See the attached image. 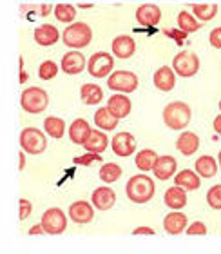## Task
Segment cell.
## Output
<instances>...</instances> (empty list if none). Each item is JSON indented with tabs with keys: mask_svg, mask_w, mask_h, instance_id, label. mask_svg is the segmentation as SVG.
I'll return each instance as SVG.
<instances>
[{
	"mask_svg": "<svg viewBox=\"0 0 221 254\" xmlns=\"http://www.w3.org/2000/svg\"><path fill=\"white\" fill-rule=\"evenodd\" d=\"M125 194L132 203H147L154 196V180L147 175H134L125 186Z\"/></svg>",
	"mask_w": 221,
	"mask_h": 254,
	"instance_id": "6da1fadb",
	"label": "cell"
},
{
	"mask_svg": "<svg viewBox=\"0 0 221 254\" xmlns=\"http://www.w3.org/2000/svg\"><path fill=\"white\" fill-rule=\"evenodd\" d=\"M164 122L172 131H183L190 122V107L185 102H170L164 109Z\"/></svg>",
	"mask_w": 221,
	"mask_h": 254,
	"instance_id": "7a4b0ae2",
	"label": "cell"
},
{
	"mask_svg": "<svg viewBox=\"0 0 221 254\" xmlns=\"http://www.w3.org/2000/svg\"><path fill=\"white\" fill-rule=\"evenodd\" d=\"M63 44L71 49H82L85 46H89L93 40V31L85 22H73L71 26L63 29L62 35Z\"/></svg>",
	"mask_w": 221,
	"mask_h": 254,
	"instance_id": "3957f363",
	"label": "cell"
},
{
	"mask_svg": "<svg viewBox=\"0 0 221 254\" xmlns=\"http://www.w3.org/2000/svg\"><path fill=\"white\" fill-rule=\"evenodd\" d=\"M49 96L42 87H27L22 91L20 106L22 109L29 115H40L42 111L48 109Z\"/></svg>",
	"mask_w": 221,
	"mask_h": 254,
	"instance_id": "277c9868",
	"label": "cell"
},
{
	"mask_svg": "<svg viewBox=\"0 0 221 254\" xmlns=\"http://www.w3.org/2000/svg\"><path fill=\"white\" fill-rule=\"evenodd\" d=\"M20 147L27 154H40L48 147V138L37 127H26L20 132Z\"/></svg>",
	"mask_w": 221,
	"mask_h": 254,
	"instance_id": "5b68a950",
	"label": "cell"
},
{
	"mask_svg": "<svg viewBox=\"0 0 221 254\" xmlns=\"http://www.w3.org/2000/svg\"><path fill=\"white\" fill-rule=\"evenodd\" d=\"M172 69L176 74L183 76V78H190L200 71V59L196 53L190 51H179L172 60Z\"/></svg>",
	"mask_w": 221,
	"mask_h": 254,
	"instance_id": "8992f818",
	"label": "cell"
},
{
	"mask_svg": "<svg viewBox=\"0 0 221 254\" xmlns=\"http://www.w3.org/2000/svg\"><path fill=\"white\" fill-rule=\"evenodd\" d=\"M107 87L118 93H132L138 87V76L131 71H114L107 78Z\"/></svg>",
	"mask_w": 221,
	"mask_h": 254,
	"instance_id": "52a82bcc",
	"label": "cell"
},
{
	"mask_svg": "<svg viewBox=\"0 0 221 254\" xmlns=\"http://www.w3.org/2000/svg\"><path fill=\"white\" fill-rule=\"evenodd\" d=\"M112 69H114V59L106 51L95 53L87 62V71L95 78H106L107 74L112 73Z\"/></svg>",
	"mask_w": 221,
	"mask_h": 254,
	"instance_id": "ba28073f",
	"label": "cell"
},
{
	"mask_svg": "<svg viewBox=\"0 0 221 254\" xmlns=\"http://www.w3.org/2000/svg\"><path fill=\"white\" fill-rule=\"evenodd\" d=\"M42 225L48 234H62L67 227V218H65L62 209L53 207V209H48L44 212Z\"/></svg>",
	"mask_w": 221,
	"mask_h": 254,
	"instance_id": "9c48e42d",
	"label": "cell"
},
{
	"mask_svg": "<svg viewBox=\"0 0 221 254\" xmlns=\"http://www.w3.org/2000/svg\"><path fill=\"white\" fill-rule=\"evenodd\" d=\"M110 147H112L114 154H118L121 158H127L136 151V138L127 131L116 132L112 142H110Z\"/></svg>",
	"mask_w": 221,
	"mask_h": 254,
	"instance_id": "30bf717a",
	"label": "cell"
},
{
	"mask_svg": "<svg viewBox=\"0 0 221 254\" xmlns=\"http://www.w3.org/2000/svg\"><path fill=\"white\" fill-rule=\"evenodd\" d=\"M176 169H178V162L174 156L170 154H164V156H158L156 164L153 167V173L158 180L165 182L168 178H172V175H176Z\"/></svg>",
	"mask_w": 221,
	"mask_h": 254,
	"instance_id": "8fae6325",
	"label": "cell"
},
{
	"mask_svg": "<svg viewBox=\"0 0 221 254\" xmlns=\"http://www.w3.org/2000/svg\"><path fill=\"white\" fill-rule=\"evenodd\" d=\"M136 20L140 26L153 27L162 20V11L158 5L154 4H143L136 9Z\"/></svg>",
	"mask_w": 221,
	"mask_h": 254,
	"instance_id": "7c38bea8",
	"label": "cell"
},
{
	"mask_svg": "<svg viewBox=\"0 0 221 254\" xmlns=\"http://www.w3.org/2000/svg\"><path fill=\"white\" fill-rule=\"evenodd\" d=\"M107 109H109L118 120H121V118L129 117V113H131V109H132V104L125 96V93H118V95H112L109 98Z\"/></svg>",
	"mask_w": 221,
	"mask_h": 254,
	"instance_id": "4fadbf2b",
	"label": "cell"
},
{
	"mask_svg": "<svg viewBox=\"0 0 221 254\" xmlns=\"http://www.w3.org/2000/svg\"><path fill=\"white\" fill-rule=\"evenodd\" d=\"M110 46H112V53H114L116 59H121V60L131 59L132 55H134V51H136V42L129 35L116 37Z\"/></svg>",
	"mask_w": 221,
	"mask_h": 254,
	"instance_id": "5bb4252c",
	"label": "cell"
},
{
	"mask_svg": "<svg viewBox=\"0 0 221 254\" xmlns=\"http://www.w3.org/2000/svg\"><path fill=\"white\" fill-rule=\"evenodd\" d=\"M63 73L67 74H80L85 69V57L80 51H71L62 57V64H60Z\"/></svg>",
	"mask_w": 221,
	"mask_h": 254,
	"instance_id": "9a60e30c",
	"label": "cell"
},
{
	"mask_svg": "<svg viewBox=\"0 0 221 254\" xmlns=\"http://www.w3.org/2000/svg\"><path fill=\"white\" fill-rule=\"evenodd\" d=\"M69 218L74 223H89L95 218V211H93L91 203H87L84 200H78L74 201V203H71V207H69Z\"/></svg>",
	"mask_w": 221,
	"mask_h": 254,
	"instance_id": "2e32d148",
	"label": "cell"
},
{
	"mask_svg": "<svg viewBox=\"0 0 221 254\" xmlns=\"http://www.w3.org/2000/svg\"><path fill=\"white\" fill-rule=\"evenodd\" d=\"M91 201L98 211H109L116 203V192L110 187H98L91 196Z\"/></svg>",
	"mask_w": 221,
	"mask_h": 254,
	"instance_id": "e0dca14e",
	"label": "cell"
},
{
	"mask_svg": "<svg viewBox=\"0 0 221 254\" xmlns=\"http://www.w3.org/2000/svg\"><path fill=\"white\" fill-rule=\"evenodd\" d=\"M176 147L183 156H192L200 149V136L196 132L183 131L176 140Z\"/></svg>",
	"mask_w": 221,
	"mask_h": 254,
	"instance_id": "ac0fdd59",
	"label": "cell"
},
{
	"mask_svg": "<svg viewBox=\"0 0 221 254\" xmlns=\"http://www.w3.org/2000/svg\"><path fill=\"white\" fill-rule=\"evenodd\" d=\"M153 82L154 85L158 87L160 91H172V87L176 85V71L172 67H168V65H164V67H160L153 76Z\"/></svg>",
	"mask_w": 221,
	"mask_h": 254,
	"instance_id": "d6986e66",
	"label": "cell"
},
{
	"mask_svg": "<svg viewBox=\"0 0 221 254\" xmlns=\"http://www.w3.org/2000/svg\"><path fill=\"white\" fill-rule=\"evenodd\" d=\"M187 225H189V218L179 211L168 212L164 220V229L168 234H181L187 229Z\"/></svg>",
	"mask_w": 221,
	"mask_h": 254,
	"instance_id": "ffe728a7",
	"label": "cell"
},
{
	"mask_svg": "<svg viewBox=\"0 0 221 254\" xmlns=\"http://www.w3.org/2000/svg\"><path fill=\"white\" fill-rule=\"evenodd\" d=\"M109 145V138L104 131L98 129H91V134L87 136V140L84 142V147L87 153H98L102 154Z\"/></svg>",
	"mask_w": 221,
	"mask_h": 254,
	"instance_id": "44dd1931",
	"label": "cell"
},
{
	"mask_svg": "<svg viewBox=\"0 0 221 254\" xmlns=\"http://www.w3.org/2000/svg\"><path fill=\"white\" fill-rule=\"evenodd\" d=\"M33 37H35L37 44H40V46H44V48H48V46H53V44L58 42L60 33H58L56 27L51 26V24H42L40 27L35 29Z\"/></svg>",
	"mask_w": 221,
	"mask_h": 254,
	"instance_id": "7402d4cb",
	"label": "cell"
},
{
	"mask_svg": "<svg viewBox=\"0 0 221 254\" xmlns=\"http://www.w3.org/2000/svg\"><path fill=\"white\" fill-rule=\"evenodd\" d=\"M164 201L168 209L179 211V209H183V207L187 205V192H185L183 187H179V186L170 187V189L165 190Z\"/></svg>",
	"mask_w": 221,
	"mask_h": 254,
	"instance_id": "603a6c76",
	"label": "cell"
},
{
	"mask_svg": "<svg viewBox=\"0 0 221 254\" xmlns=\"http://www.w3.org/2000/svg\"><path fill=\"white\" fill-rule=\"evenodd\" d=\"M89 134H91V127L87 124V120H84V118H76L71 124V127H69V138L76 145H84V142L87 140Z\"/></svg>",
	"mask_w": 221,
	"mask_h": 254,
	"instance_id": "cb8c5ba5",
	"label": "cell"
},
{
	"mask_svg": "<svg viewBox=\"0 0 221 254\" xmlns=\"http://www.w3.org/2000/svg\"><path fill=\"white\" fill-rule=\"evenodd\" d=\"M174 184L179 187H183L187 190H196L200 189L201 186V178L200 175L196 173V171H190V169H183L179 171L178 175L174 176Z\"/></svg>",
	"mask_w": 221,
	"mask_h": 254,
	"instance_id": "d4e9b609",
	"label": "cell"
},
{
	"mask_svg": "<svg viewBox=\"0 0 221 254\" xmlns=\"http://www.w3.org/2000/svg\"><path fill=\"white\" fill-rule=\"evenodd\" d=\"M218 162L214 156L211 154H203L200 158L196 160V173L201 176V178H212V176H216L218 173Z\"/></svg>",
	"mask_w": 221,
	"mask_h": 254,
	"instance_id": "484cf974",
	"label": "cell"
},
{
	"mask_svg": "<svg viewBox=\"0 0 221 254\" xmlns=\"http://www.w3.org/2000/svg\"><path fill=\"white\" fill-rule=\"evenodd\" d=\"M118 122H120V120H118L107 107H100V109L95 113V124L100 127V129H104V131H114L116 127H118Z\"/></svg>",
	"mask_w": 221,
	"mask_h": 254,
	"instance_id": "4316f807",
	"label": "cell"
},
{
	"mask_svg": "<svg viewBox=\"0 0 221 254\" xmlns=\"http://www.w3.org/2000/svg\"><path fill=\"white\" fill-rule=\"evenodd\" d=\"M80 96H82V102L87 104V106H96L100 104L102 98H104V91L100 89V85L96 84H84L82 89H80Z\"/></svg>",
	"mask_w": 221,
	"mask_h": 254,
	"instance_id": "83f0119b",
	"label": "cell"
},
{
	"mask_svg": "<svg viewBox=\"0 0 221 254\" xmlns=\"http://www.w3.org/2000/svg\"><path fill=\"white\" fill-rule=\"evenodd\" d=\"M156 160H158V154L154 153L153 149H143V151H140V153L136 154L134 164H136V167L142 171V173H149V171H153Z\"/></svg>",
	"mask_w": 221,
	"mask_h": 254,
	"instance_id": "f1b7e54d",
	"label": "cell"
},
{
	"mask_svg": "<svg viewBox=\"0 0 221 254\" xmlns=\"http://www.w3.org/2000/svg\"><path fill=\"white\" fill-rule=\"evenodd\" d=\"M44 131L48 132L51 138H55V140H60L63 136V132H65V122H63L62 118L48 117L44 120Z\"/></svg>",
	"mask_w": 221,
	"mask_h": 254,
	"instance_id": "f546056e",
	"label": "cell"
},
{
	"mask_svg": "<svg viewBox=\"0 0 221 254\" xmlns=\"http://www.w3.org/2000/svg\"><path fill=\"white\" fill-rule=\"evenodd\" d=\"M120 176H121V167L118 164L109 162V164L100 167V180L106 182V184H112V182L120 180Z\"/></svg>",
	"mask_w": 221,
	"mask_h": 254,
	"instance_id": "4dcf8cb0",
	"label": "cell"
},
{
	"mask_svg": "<svg viewBox=\"0 0 221 254\" xmlns=\"http://www.w3.org/2000/svg\"><path fill=\"white\" fill-rule=\"evenodd\" d=\"M192 13H194L201 22H209L218 15L216 4H194L192 5Z\"/></svg>",
	"mask_w": 221,
	"mask_h": 254,
	"instance_id": "1f68e13d",
	"label": "cell"
},
{
	"mask_svg": "<svg viewBox=\"0 0 221 254\" xmlns=\"http://www.w3.org/2000/svg\"><path fill=\"white\" fill-rule=\"evenodd\" d=\"M178 26L179 29H183L185 33H196L201 27V24L194 18V15H190L187 11H181L178 15Z\"/></svg>",
	"mask_w": 221,
	"mask_h": 254,
	"instance_id": "d6a6232c",
	"label": "cell"
},
{
	"mask_svg": "<svg viewBox=\"0 0 221 254\" xmlns=\"http://www.w3.org/2000/svg\"><path fill=\"white\" fill-rule=\"evenodd\" d=\"M55 16H56V20L63 22V24H71L76 16V9L71 4H58L55 7Z\"/></svg>",
	"mask_w": 221,
	"mask_h": 254,
	"instance_id": "836d02e7",
	"label": "cell"
},
{
	"mask_svg": "<svg viewBox=\"0 0 221 254\" xmlns=\"http://www.w3.org/2000/svg\"><path fill=\"white\" fill-rule=\"evenodd\" d=\"M58 73V65L53 62V60H46L42 62V65L38 67V76L42 80H53Z\"/></svg>",
	"mask_w": 221,
	"mask_h": 254,
	"instance_id": "e575fe53",
	"label": "cell"
},
{
	"mask_svg": "<svg viewBox=\"0 0 221 254\" xmlns=\"http://www.w3.org/2000/svg\"><path fill=\"white\" fill-rule=\"evenodd\" d=\"M207 203L216 209V211H221V184L211 187L209 192H207Z\"/></svg>",
	"mask_w": 221,
	"mask_h": 254,
	"instance_id": "d590c367",
	"label": "cell"
},
{
	"mask_svg": "<svg viewBox=\"0 0 221 254\" xmlns=\"http://www.w3.org/2000/svg\"><path fill=\"white\" fill-rule=\"evenodd\" d=\"M100 158V154L98 153H89V154H84V156H76V158L73 160L76 165H93L95 162H98Z\"/></svg>",
	"mask_w": 221,
	"mask_h": 254,
	"instance_id": "8d00e7d4",
	"label": "cell"
},
{
	"mask_svg": "<svg viewBox=\"0 0 221 254\" xmlns=\"http://www.w3.org/2000/svg\"><path fill=\"white\" fill-rule=\"evenodd\" d=\"M187 234H207V225L203 222H192L187 225Z\"/></svg>",
	"mask_w": 221,
	"mask_h": 254,
	"instance_id": "74e56055",
	"label": "cell"
},
{
	"mask_svg": "<svg viewBox=\"0 0 221 254\" xmlns=\"http://www.w3.org/2000/svg\"><path fill=\"white\" fill-rule=\"evenodd\" d=\"M18 203H20V214H18V218H20V220H26V218L31 214V209H33L31 201L26 200V198H20Z\"/></svg>",
	"mask_w": 221,
	"mask_h": 254,
	"instance_id": "f35d334b",
	"label": "cell"
},
{
	"mask_svg": "<svg viewBox=\"0 0 221 254\" xmlns=\"http://www.w3.org/2000/svg\"><path fill=\"white\" fill-rule=\"evenodd\" d=\"M209 40H211V46L216 49H221V27H214L209 35Z\"/></svg>",
	"mask_w": 221,
	"mask_h": 254,
	"instance_id": "ab89813d",
	"label": "cell"
},
{
	"mask_svg": "<svg viewBox=\"0 0 221 254\" xmlns=\"http://www.w3.org/2000/svg\"><path fill=\"white\" fill-rule=\"evenodd\" d=\"M164 33L167 35V37H172L178 46H183V38L189 35V33H185L183 29H179V31H174V29H172V31H170V29H164Z\"/></svg>",
	"mask_w": 221,
	"mask_h": 254,
	"instance_id": "60d3db41",
	"label": "cell"
},
{
	"mask_svg": "<svg viewBox=\"0 0 221 254\" xmlns=\"http://www.w3.org/2000/svg\"><path fill=\"white\" fill-rule=\"evenodd\" d=\"M42 233H46V229H44L42 222H40V223H37V225H33L27 234H42Z\"/></svg>",
	"mask_w": 221,
	"mask_h": 254,
	"instance_id": "b9f144b4",
	"label": "cell"
},
{
	"mask_svg": "<svg viewBox=\"0 0 221 254\" xmlns=\"http://www.w3.org/2000/svg\"><path fill=\"white\" fill-rule=\"evenodd\" d=\"M132 234H154V229H151V227H136L134 231H132Z\"/></svg>",
	"mask_w": 221,
	"mask_h": 254,
	"instance_id": "7bdbcfd3",
	"label": "cell"
},
{
	"mask_svg": "<svg viewBox=\"0 0 221 254\" xmlns=\"http://www.w3.org/2000/svg\"><path fill=\"white\" fill-rule=\"evenodd\" d=\"M18 160H20V164H18V169L24 171V167H26V151L22 149L20 154H18Z\"/></svg>",
	"mask_w": 221,
	"mask_h": 254,
	"instance_id": "ee69618b",
	"label": "cell"
},
{
	"mask_svg": "<svg viewBox=\"0 0 221 254\" xmlns=\"http://www.w3.org/2000/svg\"><path fill=\"white\" fill-rule=\"evenodd\" d=\"M214 131H216L218 134L221 136V117H216V118H214Z\"/></svg>",
	"mask_w": 221,
	"mask_h": 254,
	"instance_id": "f6af8a7d",
	"label": "cell"
},
{
	"mask_svg": "<svg viewBox=\"0 0 221 254\" xmlns=\"http://www.w3.org/2000/svg\"><path fill=\"white\" fill-rule=\"evenodd\" d=\"M20 82L24 84L26 82V71H24V59H20Z\"/></svg>",
	"mask_w": 221,
	"mask_h": 254,
	"instance_id": "bcb514c9",
	"label": "cell"
},
{
	"mask_svg": "<svg viewBox=\"0 0 221 254\" xmlns=\"http://www.w3.org/2000/svg\"><path fill=\"white\" fill-rule=\"evenodd\" d=\"M218 165H220V169H221V151H220V154H218Z\"/></svg>",
	"mask_w": 221,
	"mask_h": 254,
	"instance_id": "7dc6e473",
	"label": "cell"
},
{
	"mask_svg": "<svg viewBox=\"0 0 221 254\" xmlns=\"http://www.w3.org/2000/svg\"><path fill=\"white\" fill-rule=\"evenodd\" d=\"M220 111H221V100H220Z\"/></svg>",
	"mask_w": 221,
	"mask_h": 254,
	"instance_id": "c3c4849f",
	"label": "cell"
}]
</instances>
